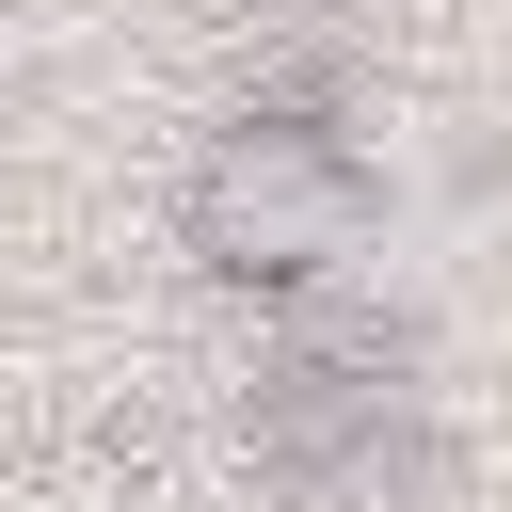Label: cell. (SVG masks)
Wrapping results in <instances>:
<instances>
[{
  "mask_svg": "<svg viewBox=\"0 0 512 512\" xmlns=\"http://www.w3.org/2000/svg\"><path fill=\"white\" fill-rule=\"evenodd\" d=\"M176 240H192L208 288L320 304V288H352L368 240H384V160L352 144L336 96H256V112H224V128L192 144V176H176Z\"/></svg>",
  "mask_w": 512,
  "mask_h": 512,
  "instance_id": "1",
  "label": "cell"
},
{
  "mask_svg": "<svg viewBox=\"0 0 512 512\" xmlns=\"http://www.w3.org/2000/svg\"><path fill=\"white\" fill-rule=\"evenodd\" d=\"M240 432H256V464H272L288 496H368V480L416 448V336H384V320H320V304H304V320L256 352Z\"/></svg>",
  "mask_w": 512,
  "mask_h": 512,
  "instance_id": "2",
  "label": "cell"
}]
</instances>
